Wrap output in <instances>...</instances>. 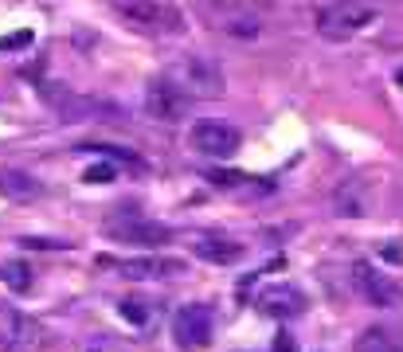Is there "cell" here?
I'll use <instances>...</instances> for the list:
<instances>
[{"label": "cell", "mask_w": 403, "mask_h": 352, "mask_svg": "<svg viewBox=\"0 0 403 352\" xmlns=\"http://www.w3.org/2000/svg\"><path fill=\"white\" fill-rule=\"evenodd\" d=\"M86 184H110L114 180V165H90V169L83 172Z\"/></svg>", "instance_id": "19"}, {"label": "cell", "mask_w": 403, "mask_h": 352, "mask_svg": "<svg viewBox=\"0 0 403 352\" xmlns=\"http://www.w3.org/2000/svg\"><path fill=\"white\" fill-rule=\"evenodd\" d=\"M106 235H110L114 243L157 247V243H169V239H172V227H165V223H153V219L125 216V219H114V223H106Z\"/></svg>", "instance_id": "7"}, {"label": "cell", "mask_w": 403, "mask_h": 352, "mask_svg": "<svg viewBox=\"0 0 403 352\" xmlns=\"http://www.w3.org/2000/svg\"><path fill=\"white\" fill-rule=\"evenodd\" d=\"M0 282L8 286V290H32V267L28 262H4L0 267Z\"/></svg>", "instance_id": "16"}, {"label": "cell", "mask_w": 403, "mask_h": 352, "mask_svg": "<svg viewBox=\"0 0 403 352\" xmlns=\"http://www.w3.org/2000/svg\"><path fill=\"white\" fill-rule=\"evenodd\" d=\"M28 39H32L28 32H20V36H8V39H0V51H8V48H24Z\"/></svg>", "instance_id": "22"}, {"label": "cell", "mask_w": 403, "mask_h": 352, "mask_svg": "<svg viewBox=\"0 0 403 352\" xmlns=\"http://www.w3.org/2000/svg\"><path fill=\"white\" fill-rule=\"evenodd\" d=\"M395 83H400V86H403V67H400V71H395Z\"/></svg>", "instance_id": "23"}, {"label": "cell", "mask_w": 403, "mask_h": 352, "mask_svg": "<svg viewBox=\"0 0 403 352\" xmlns=\"http://www.w3.org/2000/svg\"><path fill=\"white\" fill-rule=\"evenodd\" d=\"M368 24H376V8H368L360 0H333L318 8V32L325 36H356Z\"/></svg>", "instance_id": "4"}, {"label": "cell", "mask_w": 403, "mask_h": 352, "mask_svg": "<svg viewBox=\"0 0 403 352\" xmlns=\"http://www.w3.org/2000/svg\"><path fill=\"white\" fill-rule=\"evenodd\" d=\"M118 313H122L130 325H145V321H149L145 302H137V298H125V302H118Z\"/></svg>", "instance_id": "18"}, {"label": "cell", "mask_w": 403, "mask_h": 352, "mask_svg": "<svg viewBox=\"0 0 403 352\" xmlns=\"http://www.w3.org/2000/svg\"><path fill=\"white\" fill-rule=\"evenodd\" d=\"M353 286L356 293L364 298V302L380 305V309H388V305H400V286L388 278V274H380L372 262H353Z\"/></svg>", "instance_id": "6"}, {"label": "cell", "mask_w": 403, "mask_h": 352, "mask_svg": "<svg viewBox=\"0 0 403 352\" xmlns=\"http://www.w3.org/2000/svg\"><path fill=\"white\" fill-rule=\"evenodd\" d=\"M196 12L204 16L216 32H227V36H258L267 28L270 0H200Z\"/></svg>", "instance_id": "1"}, {"label": "cell", "mask_w": 403, "mask_h": 352, "mask_svg": "<svg viewBox=\"0 0 403 352\" xmlns=\"http://www.w3.org/2000/svg\"><path fill=\"white\" fill-rule=\"evenodd\" d=\"M255 305L270 317H298L306 309V298H302V290H293V286H270V290L258 293Z\"/></svg>", "instance_id": "12"}, {"label": "cell", "mask_w": 403, "mask_h": 352, "mask_svg": "<svg viewBox=\"0 0 403 352\" xmlns=\"http://www.w3.org/2000/svg\"><path fill=\"white\" fill-rule=\"evenodd\" d=\"M208 180H211V184H220V188H239L247 176H243V172H211Z\"/></svg>", "instance_id": "20"}, {"label": "cell", "mask_w": 403, "mask_h": 352, "mask_svg": "<svg viewBox=\"0 0 403 352\" xmlns=\"http://www.w3.org/2000/svg\"><path fill=\"white\" fill-rule=\"evenodd\" d=\"M188 145L200 153V157L208 161H227L239 153V145H243V137H239V130H231V125H220V122H200L188 134Z\"/></svg>", "instance_id": "5"}, {"label": "cell", "mask_w": 403, "mask_h": 352, "mask_svg": "<svg viewBox=\"0 0 403 352\" xmlns=\"http://www.w3.org/2000/svg\"><path fill=\"white\" fill-rule=\"evenodd\" d=\"M172 337L184 349L208 344L211 340V313L204 305H184V309H176V317H172Z\"/></svg>", "instance_id": "9"}, {"label": "cell", "mask_w": 403, "mask_h": 352, "mask_svg": "<svg viewBox=\"0 0 403 352\" xmlns=\"http://www.w3.org/2000/svg\"><path fill=\"white\" fill-rule=\"evenodd\" d=\"M0 192L28 200V196H39V180H32L28 172H4V176H0Z\"/></svg>", "instance_id": "14"}, {"label": "cell", "mask_w": 403, "mask_h": 352, "mask_svg": "<svg viewBox=\"0 0 403 352\" xmlns=\"http://www.w3.org/2000/svg\"><path fill=\"white\" fill-rule=\"evenodd\" d=\"M39 337H43V329H39L28 313H20L16 305H0V344H4V349L24 352V349H32V344H39Z\"/></svg>", "instance_id": "8"}, {"label": "cell", "mask_w": 403, "mask_h": 352, "mask_svg": "<svg viewBox=\"0 0 403 352\" xmlns=\"http://www.w3.org/2000/svg\"><path fill=\"white\" fill-rule=\"evenodd\" d=\"M192 255L204 258V262H220V267H227V262H239V258L247 255L243 243H235V239H223V235H200L192 243Z\"/></svg>", "instance_id": "13"}, {"label": "cell", "mask_w": 403, "mask_h": 352, "mask_svg": "<svg viewBox=\"0 0 403 352\" xmlns=\"http://www.w3.org/2000/svg\"><path fill=\"white\" fill-rule=\"evenodd\" d=\"M106 267L122 270L125 278H165V274H180L184 262L180 258H102Z\"/></svg>", "instance_id": "11"}, {"label": "cell", "mask_w": 403, "mask_h": 352, "mask_svg": "<svg viewBox=\"0 0 403 352\" xmlns=\"http://www.w3.org/2000/svg\"><path fill=\"white\" fill-rule=\"evenodd\" d=\"M356 352H400V349H395L391 333H384V329H364V333L356 337Z\"/></svg>", "instance_id": "15"}, {"label": "cell", "mask_w": 403, "mask_h": 352, "mask_svg": "<svg viewBox=\"0 0 403 352\" xmlns=\"http://www.w3.org/2000/svg\"><path fill=\"white\" fill-rule=\"evenodd\" d=\"M165 79L188 98H220L223 94L220 67H216L211 59H204V55H184V59H176Z\"/></svg>", "instance_id": "3"}, {"label": "cell", "mask_w": 403, "mask_h": 352, "mask_svg": "<svg viewBox=\"0 0 403 352\" xmlns=\"http://www.w3.org/2000/svg\"><path fill=\"white\" fill-rule=\"evenodd\" d=\"M337 216H364V200L353 192V184H344L337 192Z\"/></svg>", "instance_id": "17"}, {"label": "cell", "mask_w": 403, "mask_h": 352, "mask_svg": "<svg viewBox=\"0 0 403 352\" xmlns=\"http://www.w3.org/2000/svg\"><path fill=\"white\" fill-rule=\"evenodd\" d=\"M270 352H298V349H293V337H290V333H278V337H274V349H270Z\"/></svg>", "instance_id": "21"}, {"label": "cell", "mask_w": 403, "mask_h": 352, "mask_svg": "<svg viewBox=\"0 0 403 352\" xmlns=\"http://www.w3.org/2000/svg\"><path fill=\"white\" fill-rule=\"evenodd\" d=\"M114 8L130 20V28L149 32V36H180L184 16L165 0H114Z\"/></svg>", "instance_id": "2"}, {"label": "cell", "mask_w": 403, "mask_h": 352, "mask_svg": "<svg viewBox=\"0 0 403 352\" xmlns=\"http://www.w3.org/2000/svg\"><path fill=\"white\" fill-rule=\"evenodd\" d=\"M145 110L149 118H157V122H180L184 114H188V94H180L169 79H161L145 90Z\"/></svg>", "instance_id": "10"}]
</instances>
